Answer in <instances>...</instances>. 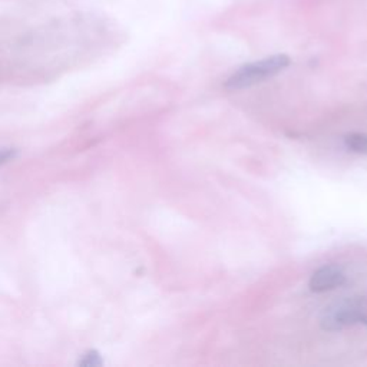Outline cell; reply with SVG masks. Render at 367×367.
Masks as SVG:
<instances>
[{
	"label": "cell",
	"instance_id": "6da1fadb",
	"mask_svg": "<svg viewBox=\"0 0 367 367\" xmlns=\"http://www.w3.org/2000/svg\"><path fill=\"white\" fill-rule=\"evenodd\" d=\"M290 62L292 61L287 55H274L257 62L242 65L225 80L224 88L228 91L250 88L280 73L290 65Z\"/></svg>",
	"mask_w": 367,
	"mask_h": 367
},
{
	"label": "cell",
	"instance_id": "7a4b0ae2",
	"mask_svg": "<svg viewBox=\"0 0 367 367\" xmlns=\"http://www.w3.org/2000/svg\"><path fill=\"white\" fill-rule=\"evenodd\" d=\"M354 324L367 325V310L356 301L336 303L324 309L320 317V325L325 332H339Z\"/></svg>",
	"mask_w": 367,
	"mask_h": 367
},
{
	"label": "cell",
	"instance_id": "3957f363",
	"mask_svg": "<svg viewBox=\"0 0 367 367\" xmlns=\"http://www.w3.org/2000/svg\"><path fill=\"white\" fill-rule=\"evenodd\" d=\"M346 282V274L339 266H324L310 278V290L313 293H325L335 290Z\"/></svg>",
	"mask_w": 367,
	"mask_h": 367
},
{
	"label": "cell",
	"instance_id": "277c9868",
	"mask_svg": "<svg viewBox=\"0 0 367 367\" xmlns=\"http://www.w3.org/2000/svg\"><path fill=\"white\" fill-rule=\"evenodd\" d=\"M344 145L349 151L356 154H367V135L354 132L349 134L344 138Z\"/></svg>",
	"mask_w": 367,
	"mask_h": 367
},
{
	"label": "cell",
	"instance_id": "5b68a950",
	"mask_svg": "<svg viewBox=\"0 0 367 367\" xmlns=\"http://www.w3.org/2000/svg\"><path fill=\"white\" fill-rule=\"evenodd\" d=\"M79 364L88 366V367H91V366H101V364H102V360H101V357H99L98 353L91 352V353H88L82 360L79 361Z\"/></svg>",
	"mask_w": 367,
	"mask_h": 367
},
{
	"label": "cell",
	"instance_id": "8992f818",
	"mask_svg": "<svg viewBox=\"0 0 367 367\" xmlns=\"http://www.w3.org/2000/svg\"><path fill=\"white\" fill-rule=\"evenodd\" d=\"M15 156V152L12 149H5V151H0V166L6 164L8 161H11Z\"/></svg>",
	"mask_w": 367,
	"mask_h": 367
}]
</instances>
